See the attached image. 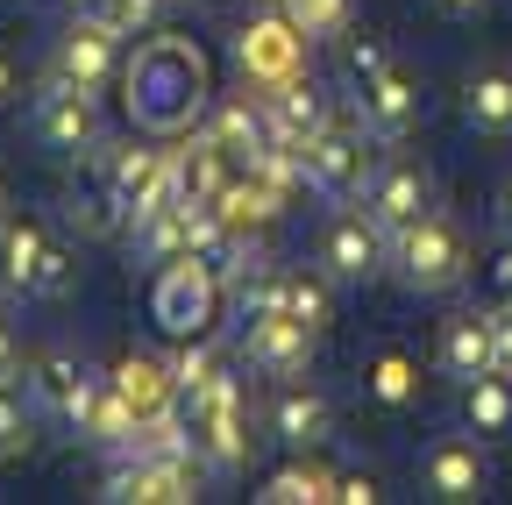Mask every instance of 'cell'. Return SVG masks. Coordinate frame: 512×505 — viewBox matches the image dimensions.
<instances>
[{
    "label": "cell",
    "instance_id": "obj_1",
    "mask_svg": "<svg viewBox=\"0 0 512 505\" xmlns=\"http://www.w3.org/2000/svg\"><path fill=\"white\" fill-rule=\"evenodd\" d=\"M121 107L157 143L192 136V129H200V114L214 107V65H207V50L192 43V36H157L150 29L136 50H128V65H121Z\"/></svg>",
    "mask_w": 512,
    "mask_h": 505
},
{
    "label": "cell",
    "instance_id": "obj_2",
    "mask_svg": "<svg viewBox=\"0 0 512 505\" xmlns=\"http://www.w3.org/2000/svg\"><path fill=\"white\" fill-rule=\"evenodd\" d=\"M72 278H79V264L43 214L0 221V285H8V299H64Z\"/></svg>",
    "mask_w": 512,
    "mask_h": 505
},
{
    "label": "cell",
    "instance_id": "obj_3",
    "mask_svg": "<svg viewBox=\"0 0 512 505\" xmlns=\"http://www.w3.org/2000/svg\"><path fill=\"white\" fill-rule=\"evenodd\" d=\"M306 193L313 200H328V207H349V200H363L370 193V178H377V136L363 129V114L356 121H328V129H320V136H306Z\"/></svg>",
    "mask_w": 512,
    "mask_h": 505
},
{
    "label": "cell",
    "instance_id": "obj_4",
    "mask_svg": "<svg viewBox=\"0 0 512 505\" xmlns=\"http://www.w3.org/2000/svg\"><path fill=\"white\" fill-rule=\"evenodd\" d=\"M392 278H399L406 292H420V299L456 292V285L470 278V235L448 221L441 207H434V214H420L413 228H399V235H392Z\"/></svg>",
    "mask_w": 512,
    "mask_h": 505
},
{
    "label": "cell",
    "instance_id": "obj_5",
    "mask_svg": "<svg viewBox=\"0 0 512 505\" xmlns=\"http://www.w3.org/2000/svg\"><path fill=\"white\" fill-rule=\"evenodd\" d=\"M29 136L50 150V157H100L107 150V114H100V93L79 86V79H57L29 100Z\"/></svg>",
    "mask_w": 512,
    "mask_h": 505
},
{
    "label": "cell",
    "instance_id": "obj_6",
    "mask_svg": "<svg viewBox=\"0 0 512 505\" xmlns=\"http://www.w3.org/2000/svg\"><path fill=\"white\" fill-rule=\"evenodd\" d=\"M221 292H228V278H221L207 257H171V264H157V285H150V321H157L171 342L214 335Z\"/></svg>",
    "mask_w": 512,
    "mask_h": 505
},
{
    "label": "cell",
    "instance_id": "obj_7",
    "mask_svg": "<svg viewBox=\"0 0 512 505\" xmlns=\"http://www.w3.org/2000/svg\"><path fill=\"white\" fill-rule=\"evenodd\" d=\"M185 413H192V449L207 456V470H214V477H242V470H249V449H256L242 377L221 370L200 399H185Z\"/></svg>",
    "mask_w": 512,
    "mask_h": 505
},
{
    "label": "cell",
    "instance_id": "obj_8",
    "mask_svg": "<svg viewBox=\"0 0 512 505\" xmlns=\"http://www.w3.org/2000/svg\"><path fill=\"white\" fill-rule=\"evenodd\" d=\"M306 50H313V36H306L285 8H264V15H249V22L235 29V79H242L249 93H278L285 79L306 72Z\"/></svg>",
    "mask_w": 512,
    "mask_h": 505
},
{
    "label": "cell",
    "instance_id": "obj_9",
    "mask_svg": "<svg viewBox=\"0 0 512 505\" xmlns=\"http://www.w3.org/2000/svg\"><path fill=\"white\" fill-rule=\"evenodd\" d=\"M100 193L136 221L150 207H164L178 185H171V150L157 143H121V150H100Z\"/></svg>",
    "mask_w": 512,
    "mask_h": 505
},
{
    "label": "cell",
    "instance_id": "obj_10",
    "mask_svg": "<svg viewBox=\"0 0 512 505\" xmlns=\"http://www.w3.org/2000/svg\"><path fill=\"white\" fill-rule=\"evenodd\" d=\"M320 264L335 271V285H370L392 264V228H384L370 207H342L320 235Z\"/></svg>",
    "mask_w": 512,
    "mask_h": 505
},
{
    "label": "cell",
    "instance_id": "obj_11",
    "mask_svg": "<svg viewBox=\"0 0 512 505\" xmlns=\"http://www.w3.org/2000/svg\"><path fill=\"white\" fill-rule=\"evenodd\" d=\"M420 491H427L434 505H470V498H484V491H491L484 434H477V441H470V427H463V434H434L427 449H420Z\"/></svg>",
    "mask_w": 512,
    "mask_h": 505
},
{
    "label": "cell",
    "instance_id": "obj_12",
    "mask_svg": "<svg viewBox=\"0 0 512 505\" xmlns=\"http://www.w3.org/2000/svg\"><path fill=\"white\" fill-rule=\"evenodd\" d=\"M29 392H36V406H43V420H64V427H72L79 420V406L107 385V370L86 356V349H72V342H57V349H43L29 370Z\"/></svg>",
    "mask_w": 512,
    "mask_h": 505
},
{
    "label": "cell",
    "instance_id": "obj_13",
    "mask_svg": "<svg viewBox=\"0 0 512 505\" xmlns=\"http://www.w3.org/2000/svg\"><path fill=\"white\" fill-rule=\"evenodd\" d=\"M121 65H128V50H121V29L100 22L93 8H79L72 22H64L57 36V79H79V86H121Z\"/></svg>",
    "mask_w": 512,
    "mask_h": 505
},
{
    "label": "cell",
    "instance_id": "obj_14",
    "mask_svg": "<svg viewBox=\"0 0 512 505\" xmlns=\"http://www.w3.org/2000/svg\"><path fill=\"white\" fill-rule=\"evenodd\" d=\"M356 114L377 143H406L413 121H420V86L406 65H377L370 79H356Z\"/></svg>",
    "mask_w": 512,
    "mask_h": 505
},
{
    "label": "cell",
    "instance_id": "obj_15",
    "mask_svg": "<svg viewBox=\"0 0 512 505\" xmlns=\"http://www.w3.org/2000/svg\"><path fill=\"white\" fill-rule=\"evenodd\" d=\"M313 328L285 321V313H256V321H242V363L256 377H306L313 370Z\"/></svg>",
    "mask_w": 512,
    "mask_h": 505
},
{
    "label": "cell",
    "instance_id": "obj_16",
    "mask_svg": "<svg viewBox=\"0 0 512 505\" xmlns=\"http://www.w3.org/2000/svg\"><path fill=\"white\" fill-rule=\"evenodd\" d=\"M363 207L392 228V235L413 228L420 214H434V171H427L420 157H384L377 178H370V193H363Z\"/></svg>",
    "mask_w": 512,
    "mask_h": 505
},
{
    "label": "cell",
    "instance_id": "obj_17",
    "mask_svg": "<svg viewBox=\"0 0 512 505\" xmlns=\"http://www.w3.org/2000/svg\"><path fill=\"white\" fill-rule=\"evenodd\" d=\"M335 434V399L306 385V377H278V399H271V441H285L292 456L320 449Z\"/></svg>",
    "mask_w": 512,
    "mask_h": 505
},
{
    "label": "cell",
    "instance_id": "obj_18",
    "mask_svg": "<svg viewBox=\"0 0 512 505\" xmlns=\"http://www.w3.org/2000/svg\"><path fill=\"white\" fill-rule=\"evenodd\" d=\"M491 349H498V321L484 306H463V313H448L441 321V342H434V363L448 385H470V377L491 370Z\"/></svg>",
    "mask_w": 512,
    "mask_h": 505
},
{
    "label": "cell",
    "instance_id": "obj_19",
    "mask_svg": "<svg viewBox=\"0 0 512 505\" xmlns=\"http://www.w3.org/2000/svg\"><path fill=\"white\" fill-rule=\"evenodd\" d=\"M200 136H207V143H221L235 164H249L256 150L271 143V114H264V93H256V100H249V93H228V100H214V107L200 114Z\"/></svg>",
    "mask_w": 512,
    "mask_h": 505
},
{
    "label": "cell",
    "instance_id": "obj_20",
    "mask_svg": "<svg viewBox=\"0 0 512 505\" xmlns=\"http://www.w3.org/2000/svg\"><path fill=\"white\" fill-rule=\"evenodd\" d=\"M278 313L313 335L335 328V271L328 264H278Z\"/></svg>",
    "mask_w": 512,
    "mask_h": 505
},
{
    "label": "cell",
    "instance_id": "obj_21",
    "mask_svg": "<svg viewBox=\"0 0 512 505\" xmlns=\"http://www.w3.org/2000/svg\"><path fill=\"white\" fill-rule=\"evenodd\" d=\"M136 427H143V413L114 392V377H107V385L79 406V420H72V434L86 441V449H100V456H136Z\"/></svg>",
    "mask_w": 512,
    "mask_h": 505
},
{
    "label": "cell",
    "instance_id": "obj_22",
    "mask_svg": "<svg viewBox=\"0 0 512 505\" xmlns=\"http://www.w3.org/2000/svg\"><path fill=\"white\" fill-rule=\"evenodd\" d=\"M242 164L221 150V143H207L200 129H192L178 150H171V185H178V200H200V207H214L221 200V185L235 178Z\"/></svg>",
    "mask_w": 512,
    "mask_h": 505
},
{
    "label": "cell",
    "instance_id": "obj_23",
    "mask_svg": "<svg viewBox=\"0 0 512 505\" xmlns=\"http://www.w3.org/2000/svg\"><path fill=\"white\" fill-rule=\"evenodd\" d=\"M285 200H292V193H278L271 178H256V171L242 164V171H235V178L221 185V200H214V214H221V221H228L235 235H264V228H271V221L285 214Z\"/></svg>",
    "mask_w": 512,
    "mask_h": 505
},
{
    "label": "cell",
    "instance_id": "obj_24",
    "mask_svg": "<svg viewBox=\"0 0 512 505\" xmlns=\"http://www.w3.org/2000/svg\"><path fill=\"white\" fill-rule=\"evenodd\" d=\"M264 114H271V136H285V143H299L306 150V136H320V129H328V93H320L306 72L299 79H285L278 93H264Z\"/></svg>",
    "mask_w": 512,
    "mask_h": 505
},
{
    "label": "cell",
    "instance_id": "obj_25",
    "mask_svg": "<svg viewBox=\"0 0 512 505\" xmlns=\"http://www.w3.org/2000/svg\"><path fill=\"white\" fill-rule=\"evenodd\" d=\"M107 377H114V392L136 406L143 420H150V413H164V406H185L178 377H171V356H143V349H136V356H121Z\"/></svg>",
    "mask_w": 512,
    "mask_h": 505
},
{
    "label": "cell",
    "instance_id": "obj_26",
    "mask_svg": "<svg viewBox=\"0 0 512 505\" xmlns=\"http://www.w3.org/2000/svg\"><path fill=\"white\" fill-rule=\"evenodd\" d=\"M463 129L470 136H512V72L505 65L470 72V86H463Z\"/></svg>",
    "mask_w": 512,
    "mask_h": 505
},
{
    "label": "cell",
    "instance_id": "obj_27",
    "mask_svg": "<svg viewBox=\"0 0 512 505\" xmlns=\"http://www.w3.org/2000/svg\"><path fill=\"white\" fill-rule=\"evenodd\" d=\"M456 413H463V427L484 434V441L512 434V377H505V370H484V377H470V385H456Z\"/></svg>",
    "mask_w": 512,
    "mask_h": 505
},
{
    "label": "cell",
    "instance_id": "obj_28",
    "mask_svg": "<svg viewBox=\"0 0 512 505\" xmlns=\"http://www.w3.org/2000/svg\"><path fill=\"white\" fill-rule=\"evenodd\" d=\"M363 392L377 399V406H392V413H406L413 399H420V363L399 349V342H377L370 356H363Z\"/></svg>",
    "mask_w": 512,
    "mask_h": 505
},
{
    "label": "cell",
    "instance_id": "obj_29",
    "mask_svg": "<svg viewBox=\"0 0 512 505\" xmlns=\"http://www.w3.org/2000/svg\"><path fill=\"white\" fill-rule=\"evenodd\" d=\"M36 420H43V406L29 392V377H0V463L36 449Z\"/></svg>",
    "mask_w": 512,
    "mask_h": 505
},
{
    "label": "cell",
    "instance_id": "obj_30",
    "mask_svg": "<svg viewBox=\"0 0 512 505\" xmlns=\"http://www.w3.org/2000/svg\"><path fill=\"white\" fill-rule=\"evenodd\" d=\"M256 498L264 505H328L335 498V470H320V463H285V470H271L264 484H256Z\"/></svg>",
    "mask_w": 512,
    "mask_h": 505
},
{
    "label": "cell",
    "instance_id": "obj_31",
    "mask_svg": "<svg viewBox=\"0 0 512 505\" xmlns=\"http://www.w3.org/2000/svg\"><path fill=\"white\" fill-rule=\"evenodd\" d=\"M221 370H228V356L214 349V335H192V342H178V356H171V377H178V392H185V399H200Z\"/></svg>",
    "mask_w": 512,
    "mask_h": 505
},
{
    "label": "cell",
    "instance_id": "obj_32",
    "mask_svg": "<svg viewBox=\"0 0 512 505\" xmlns=\"http://www.w3.org/2000/svg\"><path fill=\"white\" fill-rule=\"evenodd\" d=\"M86 8H93L100 22H114L121 36H150V29L164 22V8H171V0H86Z\"/></svg>",
    "mask_w": 512,
    "mask_h": 505
},
{
    "label": "cell",
    "instance_id": "obj_33",
    "mask_svg": "<svg viewBox=\"0 0 512 505\" xmlns=\"http://www.w3.org/2000/svg\"><path fill=\"white\" fill-rule=\"evenodd\" d=\"M285 15L320 43V36H349V0H285Z\"/></svg>",
    "mask_w": 512,
    "mask_h": 505
},
{
    "label": "cell",
    "instance_id": "obj_34",
    "mask_svg": "<svg viewBox=\"0 0 512 505\" xmlns=\"http://www.w3.org/2000/svg\"><path fill=\"white\" fill-rule=\"evenodd\" d=\"M377 65H392V50H384L377 36H356V43H349V72H356V79H370Z\"/></svg>",
    "mask_w": 512,
    "mask_h": 505
},
{
    "label": "cell",
    "instance_id": "obj_35",
    "mask_svg": "<svg viewBox=\"0 0 512 505\" xmlns=\"http://www.w3.org/2000/svg\"><path fill=\"white\" fill-rule=\"evenodd\" d=\"M335 498H342V505H377L384 491H377V477H363V470H349V477H335Z\"/></svg>",
    "mask_w": 512,
    "mask_h": 505
},
{
    "label": "cell",
    "instance_id": "obj_36",
    "mask_svg": "<svg viewBox=\"0 0 512 505\" xmlns=\"http://www.w3.org/2000/svg\"><path fill=\"white\" fill-rule=\"evenodd\" d=\"M491 321H498V349H491V370H505V377H512V306H498Z\"/></svg>",
    "mask_w": 512,
    "mask_h": 505
},
{
    "label": "cell",
    "instance_id": "obj_37",
    "mask_svg": "<svg viewBox=\"0 0 512 505\" xmlns=\"http://www.w3.org/2000/svg\"><path fill=\"white\" fill-rule=\"evenodd\" d=\"M0 377H22V335L0 321Z\"/></svg>",
    "mask_w": 512,
    "mask_h": 505
},
{
    "label": "cell",
    "instance_id": "obj_38",
    "mask_svg": "<svg viewBox=\"0 0 512 505\" xmlns=\"http://www.w3.org/2000/svg\"><path fill=\"white\" fill-rule=\"evenodd\" d=\"M15 93H22V72H15V57H8V50H0V107H8Z\"/></svg>",
    "mask_w": 512,
    "mask_h": 505
},
{
    "label": "cell",
    "instance_id": "obj_39",
    "mask_svg": "<svg viewBox=\"0 0 512 505\" xmlns=\"http://www.w3.org/2000/svg\"><path fill=\"white\" fill-rule=\"evenodd\" d=\"M498 235L512 242V185H505V193H498Z\"/></svg>",
    "mask_w": 512,
    "mask_h": 505
},
{
    "label": "cell",
    "instance_id": "obj_40",
    "mask_svg": "<svg viewBox=\"0 0 512 505\" xmlns=\"http://www.w3.org/2000/svg\"><path fill=\"white\" fill-rule=\"evenodd\" d=\"M434 8H448V15H477L484 0H434Z\"/></svg>",
    "mask_w": 512,
    "mask_h": 505
},
{
    "label": "cell",
    "instance_id": "obj_41",
    "mask_svg": "<svg viewBox=\"0 0 512 505\" xmlns=\"http://www.w3.org/2000/svg\"><path fill=\"white\" fill-rule=\"evenodd\" d=\"M0 221H8V178H0Z\"/></svg>",
    "mask_w": 512,
    "mask_h": 505
},
{
    "label": "cell",
    "instance_id": "obj_42",
    "mask_svg": "<svg viewBox=\"0 0 512 505\" xmlns=\"http://www.w3.org/2000/svg\"><path fill=\"white\" fill-rule=\"evenodd\" d=\"M0 299H8V285H0Z\"/></svg>",
    "mask_w": 512,
    "mask_h": 505
},
{
    "label": "cell",
    "instance_id": "obj_43",
    "mask_svg": "<svg viewBox=\"0 0 512 505\" xmlns=\"http://www.w3.org/2000/svg\"><path fill=\"white\" fill-rule=\"evenodd\" d=\"M505 306H512V299H505Z\"/></svg>",
    "mask_w": 512,
    "mask_h": 505
}]
</instances>
